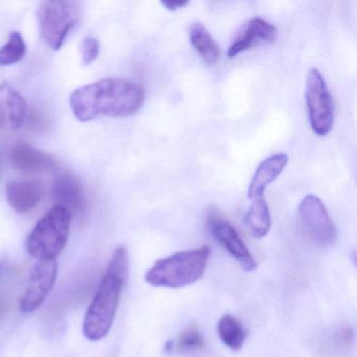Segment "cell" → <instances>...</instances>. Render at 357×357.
<instances>
[{
	"mask_svg": "<svg viewBox=\"0 0 357 357\" xmlns=\"http://www.w3.org/2000/svg\"><path fill=\"white\" fill-rule=\"evenodd\" d=\"M0 100L7 109L8 119L12 128L17 129L24 124L28 114V104L20 91L8 83L0 84Z\"/></svg>",
	"mask_w": 357,
	"mask_h": 357,
	"instance_id": "16",
	"label": "cell"
},
{
	"mask_svg": "<svg viewBox=\"0 0 357 357\" xmlns=\"http://www.w3.org/2000/svg\"><path fill=\"white\" fill-rule=\"evenodd\" d=\"M298 216L307 237L321 248H327L336 241L337 233L329 213L319 197L308 195L301 202Z\"/></svg>",
	"mask_w": 357,
	"mask_h": 357,
	"instance_id": "7",
	"label": "cell"
},
{
	"mask_svg": "<svg viewBox=\"0 0 357 357\" xmlns=\"http://www.w3.org/2000/svg\"><path fill=\"white\" fill-rule=\"evenodd\" d=\"M37 18L43 40L51 49L58 51L80 20V3L72 0L43 1L39 5Z\"/></svg>",
	"mask_w": 357,
	"mask_h": 357,
	"instance_id": "5",
	"label": "cell"
},
{
	"mask_svg": "<svg viewBox=\"0 0 357 357\" xmlns=\"http://www.w3.org/2000/svg\"><path fill=\"white\" fill-rule=\"evenodd\" d=\"M217 332L221 342L233 351H239L243 347L248 331L236 317L225 314L217 324Z\"/></svg>",
	"mask_w": 357,
	"mask_h": 357,
	"instance_id": "18",
	"label": "cell"
},
{
	"mask_svg": "<svg viewBox=\"0 0 357 357\" xmlns=\"http://www.w3.org/2000/svg\"><path fill=\"white\" fill-rule=\"evenodd\" d=\"M26 45L20 32H12L7 43L0 47V66H9L24 59Z\"/></svg>",
	"mask_w": 357,
	"mask_h": 357,
	"instance_id": "19",
	"label": "cell"
},
{
	"mask_svg": "<svg viewBox=\"0 0 357 357\" xmlns=\"http://www.w3.org/2000/svg\"><path fill=\"white\" fill-rule=\"evenodd\" d=\"M245 225L257 239L264 238L271 227V213L264 197L250 200V208L245 215Z\"/></svg>",
	"mask_w": 357,
	"mask_h": 357,
	"instance_id": "17",
	"label": "cell"
},
{
	"mask_svg": "<svg viewBox=\"0 0 357 357\" xmlns=\"http://www.w3.org/2000/svg\"><path fill=\"white\" fill-rule=\"evenodd\" d=\"M306 103L313 133L325 137L333 127V102L327 84L317 68L309 70L307 75Z\"/></svg>",
	"mask_w": 357,
	"mask_h": 357,
	"instance_id": "6",
	"label": "cell"
},
{
	"mask_svg": "<svg viewBox=\"0 0 357 357\" xmlns=\"http://www.w3.org/2000/svg\"><path fill=\"white\" fill-rule=\"evenodd\" d=\"M210 246L175 252L160 259L148 269L145 281L155 287L181 288L197 282L206 271Z\"/></svg>",
	"mask_w": 357,
	"mask_h": 357,
	"instance_id": "3",
	"label": "cell"
},
{
	"mask_svg": "<svg viewBox=\"0 0 357 357\" xmlns=\"http://www.w3.org/2000/svg\"><path fill=\"white\" fill-rule=\"evenodd\" d=\"M53 195L57 206H62L70 215H80L86 208V198L80 181L68 172L58 175L54 181Z\"/></svg>",
	"mask_w": 357,
	"mask_h": 357,
	"instance_id": "13",
	"label": "cell"
},
{
	"mask_svg": "<svg viewBox=\"0 0 357 357\" xmlns=\"http://www.w3.org/2000/svg\"><path fill=\"white\" fill-rule=\"evenodd\" d=\"M145 91L125 79L107 78L76 89L70 97L75 116L81 122L98 116L126 118L141 110Z\"/></svg>",
	"mask_w": 357,
	"mask_h": 357,
	"instance_id": "1",
	"label": "cell"
},
{
	"mask_svg": "<svg viewBox=\"0 0 357 357\" xmlns=\"http://www.w3.org/2000/svg\"><path fill=\"white\" fill-rule=\"evenodd\" d=\"M190 41L204 60V63L208 66H214L218 62L220 58V47L204 24L196 22L191 26Z\"/></svg>",
	"mask_w": 357,
	"mask_h": 357,
	"instance_id": "15",
	"label": "cell"
},
{
	"mask_svg": "<svg viewBox=\"0 0 357 357\" xmlns=\"http://www.w3.org/2000/svg\"><path fill=\"white\" fill-rule=\"evenodd\" d=\"M128 275V252L124 245H120L112 254L105 275L85 313L82 330L87 340L98 342L109 333Z\"/></svg>",
	"mask_w": 357,
	"mask_h": 357,
	"instance_id": "2",
	"label": "cell"
},
{
	"mask_svg": "<svg viewBox=\"0 0 357 357\" xmlns=\"http://www.w3.org/2000/svg\"><path fill=\"white\" fill-rule=\"evenodd\" d=\"M58 261H37L29 275L28 285L20 298V309L24 313H32L40 308L50 292L53 290L58 277Z\"/></svg>",
	"mask_w": 357,
	"mask_h": 357,
	"instance_id": "8",
	"label": "cell"
},
{
	"mask_svg": "<svg viewBox=\"0 0 357 357\" xmlns=\"http://www.w3.org/2000/svg\"><path fill=\"white\" fill-rule=\"evenodd\" d=\"M287 162L288 156L285 153L275 154L263 160L250 181L248 190V199L264 197L265 190L283 172Z\"/></svg>",
	"mask_w": 357,
	"mask_h": 357,
	"instance_id": "14",
	"label": "cell"
},
{
	"mask_svg": "<svg viewBox=\"0 0 357 357\" xmlns=\"http://www.w3.org/2000/svg\"><path fill=\"white\" fill-rule=\"evenodd\" d=\"M174 346L179 352H194L204 348V338L199 330L189 327L179 334L177 342H174Z\"/></svg>",
	"mask_w": 357,
	"mask_h": 357,
	"instance_id": "20",
	"label": "cell"
},
{
	"mask_svg": "<svg viewBox=\"0 0 357 357\" xmlns=\"http://www.w3.org/2000/svg\"><path fill=\"white\" fill-rule=\"evenodd\" d=\"M7 109H6L5 105H3V102L0 100V129L3 128V127L7 124Z\"/></svg>",
	"mask_w": 357,
	"mask_h": 357,
	"instance_id": "23",
	"label": "cell"
},
{
	"mask_svg": "<svg viewBox=\"0 0 357 357\" xmlns=\"http://www.w3.org/2000/svg\"><path fill=\"white\" fill-rule=\"evenodd\" d=\"M81 60L84 66H91L96 61L100 54V43L93 37L87 36L83 39L80 47Z\"/></svg>",
	"mask_w": 357,
	"mask_h": 357,
	"instance_id": "21",
	"label": "cell"
},
{
	"mask_svg": "<svg viewBox=\"0 0 357 357\" xmlns=\"http://www.w3.org/2000/svg\"><path fill=\"white\" fill-rule=\"evenodd\" d=\"M206 225L213 237L239 263L244 271H252L257 268L256 260L250 254L248 246L233 225H231L225 217L221 216L217 211H208Z\"/></svg>",
	"mask_w": 357,
	"mask_h": 357,
	"instance_id": "9",
	"label": "cell"
},
{
	"mask_svg": "<svg viewBox=\"0 0 357 357\" xmlns=\"http://www.w3.org/2000/svg\"><path fill=\"white\" fill-rule=\"evenodd\" d=\"M45 183L41 179L11 181L6 187L8 204L20 214H26L36 208L45 196Z\"/></svg>",
	"mask_w": 357,
	"mask_h": 357,
	"instance_id": "11",
	"label": "cell"
},
{
	"mask_svg": "<svg viewBox=\"0 0 357 357\" xmlns=\"http://www.w3.org/2000/svg\"><path fill=\"white\" fill-rule=\"evenodd\" d=\"M10 160L14 168L24 173L50 172L59 166L55 156L24 142H18L12 147Z\"/></svg>",
	"mask_w": 357,
	"mask_h": 357,
	"instance_id": "10",
	"label": "cell"
},
{
	"mask_svg": "<svg viewBox=\"0 0 357 357\" xmlns=\"http://www.w3.org/2000/svg\"><path fill=\"white\" fill-rule=\"evenodd\" d=\"M277 35L278 30L273 24L262 18H252L227 50V57L233 59L260 43H273Z\"/></svg>",
	"mask_w": 357,
	"mask_h": 357,
	"instance_id": "12",
	"label": "cell"
},
{
	"mask_svg": "<svg viewBox=\"0 0 357 357\" xmlns=\"http://www.w3.org/2000/svg\"><path fill=\"white\" fill-rule=\"evenodd\" d=\"M162 5L169 11H176V10L183 9L185 6L189 5V1H172V0H166L162 1Z\"/></svg>",
	"mask_w": 357,
	"mask_h": 357,
	"instance_id": "22",
	"label": "cell"
},
{
	"mask_svg": "<svg viewBox=\"0 0 357 357\" xmlns=\"http://www.w3.org/2000/svg\"><path fill=\"white\" fill-rule=\"evenodd\" d=\"M72 215L62 206L49 211L26 238V250L37 261L55 260L66 246Z\"/></svg>",
	"mask_w": 357,
	"mask_h": 357,
	"instance_id": "4",
	"label": "cell"
}]
</instances>
